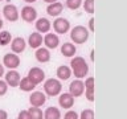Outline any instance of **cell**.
Returning <instances> with one entry per match:
<instances>
[{
    "label": "cell",
    "instance_id": "1",
    "mask_svg": "<svg viewBox=\"0 0 127 119\" xmlns=\"http://www.w3.org/2000/svg\"><path fill=\"white\" fill-rule=\"evenodd\" d=\"M70 69H71V73H74L75 77L78 79H81L87 74L89 65H87V62L85 61L83 57H74L70 62Z\"/></svg>",
    "mask_w": 127,
    "mask_h": 119
},
{
    "label": "cell",
    "instance_id": "2",
    "mask_svg": "<svg viewBox=\"0 0 127 119\" xmlns=\"http://www.w3.org/2000/svg\"><path fill=\"white\" fill-rule=\"evenodd\" d=\"M70 38H71V41L75 42V44H83V42L87 41V38H89V30L82 25H77L71 29Z\"/></svg>",
    "mask_w": 127,
    "mask_h": 119
},
{
    "label": "cell",
    "instance_id": "3",
    "mask_svg": "<svg viewBox=\"0 0 127 119\" xmlns=\"http://www.w3.org/2000/svg\"><path fill=\"white\" fill-rule=\"evenodd\" d=\"M44 90H45V93L49 95V97H56V95H58L61 93L62 85L58 79L49 78L45 81V83H44Z\"/></svg>",
    "mask_w": 127,
    "mask_h": 119
},
{
    "label": "cell",
    "instance_id": "4",
    "mask_svg": "<svg viewBox=\"0 0 127 119\" xmlns=\"http://www.w3.org/2000/svg\"><path fill=\"white\" fill-rule=\"evenodd\" d=\"M3 15H4V17L11 23L19 20V11H17V8H16V5H13V4H7V5L3 8Z\"/></svg>",
    "mask_w": 127,
    "mask_h": 119
},
{
    "label": "cell",
    "instance_id": "5",
    "mask_svg": "<svg viewBox=\"0 0 127 119\" xmlns=\"http://www.w3.org/2000/svg\"><path fill=\"white\" fill-rule=\"evenodd\" d=\"M3 63H4V66H7L9 70L16 69V67H19V65H20V57L16 53H8V54L4 56Z\"/></svg>",
    "mask_w": 127,
    "mask_h": 119
},
{
    "label": "cell",
    "instance_id": "6",
    "mask_svg": "<svg viewBox=\"0 0 127 119\" xmlns=\"http://www.w3.org/2000/svg\"><path fill=\"white\" fill-rule=\"evenodd\" d=\"M53 28H54V30L57 32V33H60V34H65L66 32L70 29V23L67 21L66 19H64V17H58V19L54 20Z\"/></svg>",
    "mask_w": 127,
    "mask_h": 119
},
{
    "label": "cell",
    "instance_id": "7",
    "mask_svg": "<svg viewBox=\"0 0 127 119\" xmlns=\"http://www.w3.org/2000/svg\"><path fill=\"white\" fill-rule=\"evenodd\" d=\"M28 78H29L34 85H37V83L44 81V78H45V73H44L42 69H40V67L36 66V67H32V69L29 70V73H28Z\"/></svg>",
    "mask_w": 127,
    "mask_h": 119
},
{
    "label": "cell",
    "instance_id": "8",
    "mask_svg": "<svg viewBox=\"0 0 127 119\" xmlns=\"http://www.w3.org/2000/svg\"><path fill=\"white\" fill-rule=\"evenodd\" d=\"M21 19L27 23H32L37 19V11L32 5H25L21 9Z\"/></svg>",
    "mask_w": 127,
    "mask_h": 119
},
{
    "label": "cell",
    "instance_id": "9",
    "mask_svg": "<svg viewBox=\"0 0 127 119\" xmlns=\"http://www.w3.org/2000/svg\"><path fill=\"white\" fill-rule=\"evenodd\" d=\"M46 101V95L42 91H33L29 97V102L33 107H40L42 106Z\"/></svg>",
    "mask_w": 127,
    "mask_h": 119
},
{
    "label": "cell",
    "instance_id": "10",
    "mask_svg": "<svg viewBox=\"0 0 127 119\" xmlns=\"http://www.w3.org/2000/svg\"><path fill=\"white\" fill-rule=\"evenodd\" d=\"M69 91L73 97H79V95L83 94V91H85V85H83L82 81H79V79H77V81H73L70 83L69 86Z\"/></svg>",
    "mask_w": 127,
    "mask_h": 119
},
{
    "label": "cell",
    "instance_id": "11",
    "mask_svg": "<svg viewBox=\"0 0 127 119\" xmlns=\"http://www.w3.org/2000/svg\"><path fill=\"white\" fill-rule=\"evenodd\" d=\"M25 46H27V42L23 37H15L12 38L11 41V49L13 53H21V52L25 50Z\"/></svg>",
    "mask_w": 127,
    "mask_h": 119
},
{
    "label": "cell",
    "instance_id": "12",
    "mask_svg": "<svg viewBox=\"0 0 127 119\" xmlns=\"http://www.w3.org/2000/svg\"><path fill=\"white\" fill-rule=\"evenodd\" d=\"M20 74L17 73L16 70H9L8 73H5V82H7V85L8 86H11V87H16V86H19V82H20Z\"/></svg>",
    "mask_w": 127,
    "mask_h": 119
},
{
    "label": "cell",
    "instance_id": "13",
    "mask_svg": "<svg viewBox=\"0 0 127 119\" xmlns=\"http://www.w3.org/2000/svg\"><path fill=\"white\" fill-rule=\"evenodd\" d=\"M42 41L46 45V48H49V49H56L60 44V38H58V36L54 34V33H46Z\"/></svg>",
    "mask_w": 127,
    "mask_h": 119
},
{
    "label": "cell",
    "instance_id": "14",
    "mask_svg": "<svg viewBox=\"0 0 127 119\" xmlns=\"http://www.w3.org/2000/svg\"><path fill=\"white\" fill-rule=\"evenodd\" d=\"M58 103L62 109H70V107L74 105V97L69 93H64V94L60 95Z\"/></svg>",
    "mask_w": 127,
    "mask_h": 119
},
{
    "label": "cell",
    "instance_id": "15",
    "mask_svg": "<svg viewBox=\"0 0 127 119\" xmlns=\"http://www.w3.org/2000/svg\"><path fill=\"white\" fill-rule=\"evenodd\" d=\"M62 11H64V5H62L61 3H58V1L50 3L49 5H48V8H46L48 15L53 16V17H56V16H60Z\"/></svg>",
    "mask_w": 127,
    "mask_h": 119
},
{
    "label": "cell",
    "instance_id": "16",
    "mask_svg": "<svg viewBox=\"0 0 127 119\" xmlns=\"http://www.w3.org/2000/svg\"><path fill=\"white\" fill-rule=\"evenodd\" d=\"M42 36L40 32H34V33H32L29 36V38H28V44H29L31 48H34V49H37V48L41 46L42 44Z\"/></svg>",
    "mask_w": 127,
    "mask_h": 119
},
{
    "label": "cell",
    "instance_id": "17",
    "mask_svg": "<svg viewBox=\"0 0 127 119\" xmlns=\"http://www.w3.org/2000/svg\"><path fill=\"white\" fill-rule=\"evenodd\" d=\"M34 54H36V60L41 63H45L50 60V53L46 48H37Z\"/></svg>",
    "mask_w": 127,
    "mask_h": 119
},
{
    "label": "cell",
    "instance_id": "18",
    "mask_svg": "<svg viewBox=\"0 0 127 119\" xmlns=\"http://www.w3.org/2000/svg\"><path fill=\"white\" fill-rule=\"evenodd\" d=\"M36 29L38 32H42V33H46L50 29V21L45 17H40L36 21Z\"/></svg>",
    "mask_w": 127,
    "mask_h": 119
},
{
    "label": "cell",
    "instance_id": "19",
    "mask_svg": "<svg viewBox=\"0 0 127 119\" xmlns=\"http://www.w3.org/2000/svg\"><path fill=\"white\" fill-rule=\"evenodd\" d=\"M70 75H71V69H70L69 66H66V65L58 66V69H57V77L60 79L66 81V79L70 78Z\"/></svg>",
    "mask_w": 127,
    "mask_h": 119
},
{
    "label": "cell",
    "instance_id": "20",
    "mask_svg": "<svg viewBox=\"0 0 127 119\" xmlns=\"http://www.w3.org/2000/svg\"><path fill=\"white\" fill-rule=\"evenodd\" d=\"M75 52H77V49H75L74 44H71V42H65L61 46V53L65 57H73L75 54Z\"/></svg>",
    "mask_w": 127,
    "mask_h": 119
},
{
    "label": "cell",
    "instance_id": "21",
    "mask_svg": "<svg viewBox=\"0 0 127 119\" xmlns=\"http://www.w3.org/2000/svg\"><path fill=\"white\" fill-rule=\"evenodd\" d=\"M61 113L57 107H48L44 113V119H60Z\"/></svg>",
    "mask_w": 127,
    "mask_h": 119
},
{
    "label": "cell",
    "instance_id": "22",
    "mask_svg": "<svg viewBox=\"0 0 127 119\" xmlns=\"http://www.w3.org/2000/svg\"><path fill=\"white\" fill-rule=\"evenodd\" d=\"M19 87L23 91H32L36 87V85L33 82L31 81L28 77H24V78H21L20 79V82H19Z\"/></svg>",
    "mask_w": 127,
    "mask_h": 119
},
{
    "label": "cell",
    "instance_id": "23",
    "mask_svg": "<svg viewBox=\"0 0 127 119\" xmlns=\"http://www.w3.org/2000/svg\"><path fill=\"white\" fill-rule=\"evenodd\" d=\"M12 41V36L8 30H1L0 32V45L1 46H5L8 45Z\"/></svg>",
    "mask_w": 127,
    "mask_h": 119
},
{
    "label": "cell",
    "instance_id": "24",
    "mask_svg": "<svg viewBox=\"0 0 127 119\" xmlns=\"http://www.w3.org/2000/svg\"><path fill=\"white\" fill-rule=\"evenodd\" d=\"M28 113L31 114V118L32 119H42V111L40 110V107H31L28 110Z\"/></svg>",
    "mask_w": 127,
    "mask_h": 119
},
{
    "label": "cell",
    "instance_id": "25",
    "mask_svg": "<svg viewBox=\"0 0 127 119\" xmlns=\"http://www.w3.org/2000/svg\"><path fill=\"white\" fill-rule=\"evenodd\" d=\"M82 5V0H66V7L69 9H78Z\"/></svg>",
    "mask_w": 127,
    "mask_h": 119
},
{
    "label": "cell",
    "instance_id": "26",
    "mask_svg": "<svg viewBox=\"0 0 127 119\" xmlns=\"http://www.w3.org/2000/svg\"><path fill=\"white\" fill-rule=\"evenodd\" d=\"M83 9L87 13H94V0H85L83 3Z\"/></svg>",
    "mask_w": 127,
    "mask_h": 119
},
{
    "label": "cell",
    "instance_id": "27",
    "mask_svg": "<svg viewBox=\"0 0 127 119\" xmlns=\"http://www.w3.org/2000/svg\"><path fill=\"white\" fill-rule=\"evenodd\" d=\"M79 119H94V111L90 109L83 110L81 115H79Z\"/></svg>",
    "mask_w": 127,
    "mask_h": 119
},
{
    "label": "cell",
    "instance_id": "28",
    "mask_svg": "<svg viewBox=\"0 0 127 119\" xmlns=\"http://www.w3.org/2000/svg\"><path fill=\"white\" fill-rule=\"evenodd\" d=\"M7 90H8L7 82H5V81H1V79H0V97L5 94V93H7Z\"/></svg>",
    "mask_w": 127,
    "mask_h": 119
},
{
    "label": "cell",
    "instance_id": "29",
    "mask_svg": "<svg viewBox=\"0 0 127 119\" xmlns=\"http://www.w3.org/2000/svg\"><path fill=\"white\" fill-rule=\"evenodd\" d=\"M85 95L90 102L94 101V89H85Z\"/></svg>",
    "mask_w": 127,
    "mask_h": 119
},
{
    "label": "cell",
    "instance_id": "30",
    "mask_svg": "<svg viewBox=\"0 0 127 119\" xmlns=\"http://www.w3.org/2000/svg\"><path fill=\"white\" fill-rule=\"evenodd\" d=\"M83 85H85V89H94V78L93 77H89L85 81Z\"/></svg>",
    "mask_w": 127,
    "mask_h": 119
},
{
    "label": "cell",
    "instance_id": "31",
    "mask_svg": "<svg viewBox=\"0 0 127 119\" xmlns=\"http://www.w3.org/2000/svg\"><path fill=\"white\" fill-rule=\"evenodd\" d=\"M64 119H78V114L75 111H67L65 114V117H64Z\"/></svg>",
    "mask_w": 127,
    "mask_h": 119
},
{
    "label": "cell",
    "instance_id": "32",
    "mask_svg": "<svg viewBox=\"0 0 127 119\" xmlns=\"http://www.w3.org/2000/svg\"><path fill=\"white\" fill-rule=\"evenodd\" d=\"M17 119H32V118H31V114L28 113V110H23V111H20Z\"/></svg>",
    "mask_w": 127,
    "mask_h": 119
},
{
    "label": "cell",
    "instance_id": "33",
    "mask_svg": "<svg viewBox=\"0 0 127 119\" xmlns=\"http://www.w3.org/2000/svg\"><path fill=\"white\" fill-rule=\"evenodd\" d=\"M8 118V114L5 110H1L0 109V119H7Z\"/></svg>",
    "mask_w": 127,
    "mask_h": 119
},
{
    "label": "cell",
    "instance_id": "34",
    "mask_svg": "<svg viewBox=\"0 0 127 119\" xmlns=\"http://www.w3.org/2000/svg\"><path fill=\"white\" fill-rule=\"evenodd\" d=\"M89 28H90V32L94 30V19H90L89 20Z\"/></svg>",
    "mask_w": 127,
    "mask_h": 119
},
{
    "label": "cell",
    "instance_id": "35",
    "mask_svg": "<svg viewBox=\"0 0 127 119\" xmlns=\"http://www.w3.org/2000/svg\"><path fill=\"white\" fill-rule=\"evenodd\" d=\"M4 75V66L1 65V63H0V78H1Z\"/></svg>",
    "mask_w": 127,
    "mask_h": 119
},
{
    "label": "cell",
    "instance_id": "36",
    "mask_svg": "<svg viewBox=\"0 0 127 119\" xmlns=\"http://www.w3.org/2000/svg\"><path fill=\"white\" fill-rule=\"evenodd\" d=\"M44 1H46V3H54V1H57V0H44Z\"/></svg>",
    "mask_w": 127,
    "mask_h": 119
},
{
    "label": "cell",
    "instance_id": "37",
    "mask_svg": "<svg viewBox=\"0 0 127 119\" xmlns=\"http://www.w3.org/2000/svg\"><path fill=\"white\" fill-rule=\"evenodd\" d=\"M3 28V20H1V16H0V29Z\"/></svg>",
    "mask_w": 127,
    "mask_h": 119
},
{
    "label": "cell",
    "instance_id": "38",
    "mask_svg": "<svg viewBox=\"0 0 127 119\" xmlns=\"http://www.w3.org/2000/svg\"><path fill=\"white\" fill-rule=\"evenodd\" d=\"M24 1H27V3H34L36 0H24Z\"/></svg>",
    "mask_w": 127,
    "mask_h": 119
},
{
    "label": "cell",
    "instance_id": "39",
    "mask_svg": "<svg viewBox=\"0 0 127 119\" xmlns=\"http://www.w3.org/2000/svg\"><path fill=\"white\" fill-rule=\"evenodd\" d=\"M0 1H1V0H0Z\"/></svg>",
    "mask_w": 127,
    "mask_h": 119
}]
</instances>
